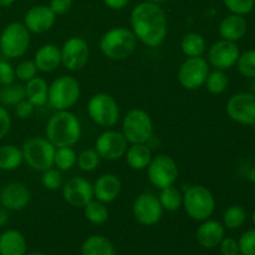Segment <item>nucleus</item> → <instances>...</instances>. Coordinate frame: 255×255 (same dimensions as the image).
I'll return each mask as SVG.
<instances>
[{"label":"nucleus","mask_w":255,"mask_h":255,"mask_svg":"<svg viewBox=\"0 0 255 255\" xmlns=\"http://www.w3.org/2000/svg\"><path fill=\"white\" fill-rule=\"evenodd\" d=\"M132 31L137 40L148 47H157L166 40L168 21L164 10L158 4L139 2L131 11Z\"/></svg>","instance_id":"f257e3e1"},{"label":"nucleus","mask_w":255,"mask_h":255,"mask_svg":"<svg viewBox=\"0 0 255 255\" xmlns=\"http://www.w3.org/2000/svg\"><path fill=\"white\" fill-rule=\"evenodd\" d=\"M45 134L56 148L72 147L81 138V124L69 110L56 111L47 121Z\"/></svg>","instance_id":"f03ea898"},{"label":"nucleus","mask_w":255,"mask_h":255,"mask_svg":"<svg viewBox=\"0 0 255 255\" xmlns=\"http://www.w3.org/2000/svg\"><path fill=\"white\" fill-rule=\"evenodd\" d=\"M137 47V37L127 27H114L100 39V50L110 60L120 61L131 56Z\"/></svg>","instance_id":"7ed1b4c3"},{"label":"nucleus","mask_w":255,"mask_h":255,"mask_svg":"<svg viewBox=\"0 0 255 255\" xmlns=\"http://www.w3.org/2000/svg\"><path fill=\"white\" fill-rule=\"evenodd\" d=\"M22 157L27 166L37 172H45L54 166L56 147L46 137H31L22 144Z\"/></svg>","instance_id":"20e7f679"},{"label":"nucleus","mask_w":255,"mask_h":255,"mask_svg":"<svg viewBox=\"0 0 255 255\" xmlns=\"http://www.w3.org/2000/svg\"><path fill=\"white\" fill-rule=\"evenodd\" d=\"M183 207L187 216L197 222L209 219L216 208V199L207 187L197 184L184 192Z\"/></svg>","instance_id":"39448f33"},{"label":"nucleus","mask_w":255,"mask_h":255,"mask_svg":"<svg viewBox=\"0 0 255 255\" xmlns=\"http://www.w3.org/2000/svg\"><path fill=\"white\" fill-rule=\"evenodd\" d=\"M81 87L79 81L72 76H60L49 85L50 107L56 111H65L71 109L79 101Z\"/></svg>","instance_id":"423d86ee"},{"label":"nucleus","mask_w":255,"mask_h":255,"mask_svg":"<svg viewBox=\"0 0 255 255\" xmlns=\"http://www.w3.org/2000/svg\"><path fill=\"white\" fill-rule=\"evenodd\" d=\"M30 46V31L24 22H10L0 34V51L6 59H17L26 54Z\"/></svg>","instance_id":"0eeeda50"},{"label":"nucleus","mask_w":255,"mask_h":255,"mask_svg":"<svg viewBox=\"0 0 255 255\" xmlns=\"http://www.w3.org/2000/svg\"><path fill=\"white\" fill-rule=\"evenodd\" d=\"M122 134L128 143H147L153 137V122L151 116L141 109H133L122 121Z\"/></svg>","instance_id":"6e6552de"},{"label":"nucleus","mask_w":255,"mask_h":255,"mask_svg":"<svg viewBox=\"0 0 255 255\" xmlns=\"http://www.w3.org/2000/svg\"><path fill=\"white\" fill-rule=\"evenodd\" d=\"M87 114L95 124L102 127H112L119 122L120 107L111 95L99 92L90 99Z\"/></svg>","instance_id":"1a4fd4ad"},{"label":"nucleus","mask_w":255,"mask_h":255,"mask_svg":"<svg viewBox=\"0 0 255 255\" xmlns=\"http://www.w3.org/2000/svg\"><path fill=\"white\" fill-rule=\"evenodd\" d=\"M147 176L156 188L163 189L176 183L178 178V167L168 154H157L156 157H152L147 167Z\"/></svg>","instance_id":"9d476101"},{"label":"nucleus","mask_w":255,"mask_h":255,"mask_svg":"<svg viewBox=\"0 0 255 255\" xmlns=\"http://www.w3.org/2000/svg\"><path fill=\"white\" fill-rule=\"evenodd\" d=\"M209 71V64L204 57H187L178 69V81L183 89L197 90L203 86Z\"/></svg>","instance_id":"9b49d317"},{"label":"nucleus","mask_w":255,"mask_h":255,"mask_svg":"<svg viewBox=\"0 0 255 255\" xmlns=\"http://www.w3.org/2000/svg\"><path fill=\"white\" fill-rule=\"evenodd\" d=\"M132 213L141 226L152 227L162 219L163 208L159 203L158 197L152 193H142L134 199Z\"/></svg>","instance_id":"f8f14e48"},{"label":"nucleus","mask_w":255,"mask_h":255,"mask_svg":"<svg viewBox=\"0 0 255 255\" xmlns=\"http://www.w3.org/2000/svg\"><path fill=\"white\" fill-rule=\"evenodd\" d=\"M61 51V64L70 71H79L86 66L90 56V47L86 40L72 36L64 42Z\"/></svg>","instance_id":"ddd939ff"},{"label":"nucleus","mask_w":255,"mask_h":255,"mask_svg":"<svg viewBox=\"0 0 255 255\" xmlns=\"http://www.w3.org/2000/svg\"><path fill=\"white\" fill-rule=\"evenodd\" d=\"M227 115L233 121L248 126H255V95L253 92H239L227 102Z\"/></svg>","instance_id":"4468645a"},{"label":"nucleus","mask_w":255,"mask_h":255,"mask_svg":"<svg viewBox=\"0 0 255 255\" xmlns=\"http://www.w3.org/2000/svg\"><path fill=\"white\" fill-rule=\"evenodd\" d=\"M127 143L128 142L126 141L122 132L107 129L97 137L95 149L101 158L107 161H117L126 153Z\"/></svg>","instance_id":"2eb2a0df"},{"label":"nucleus","mask_w":255,"mask_h":255,"mask_svg":"<svg viewBox=\"0 0 255 255\" xmlns=\"http://www.w3.org/2000/svg\"><path fill=\"white\" fill-rule=\"evenodd\" d=\"M62 197L71 207L84 208L94 199V187L84 177H72L62 187Z\"/></svg>","instance_id":"dca6fc26"},{"label":"nucleus","mask_w":255,"mask_h":255,"mask_svg":"<svg viewBox=\"0 0 255 255\" xmlns=\"http://www.w3.org/2000/svg\"><path fill=\"white\" fill-rule=\"evenodd\" d=\"M239 47L236 42L223 40L212 45L208 51V64L217 70H228L237 64L239 59Z\"/></svg>","instance_id":"f3484780"},{"label":"nucleus","mask_w":255,"mask_h":255,"mask_svg":"<svg viewBox=\"0 0 255 255\" xmlns=\"http://www.w3.org/2000/svg\"><path fill=\"white\" fill-rule=\"evenodd\" d=\"M29 188L21 182H10L0 191V204L7 211H21L30 202Z\"/></svg>","instance_id":"a211bd4d"},{"label":"nucleus","mask_w":255,"mask_h":255,"mask_svg":"<svg viewBox=\"0 0 255 255\" xmlns=\"http://www.w3.org/2000/svg\"><path fill=\"white\" fill-rule=\"evenodd\" d=\"M56 15L46 5H36L30 7L24 16V25L30 32L44 34L55 24Z\"/></svg>","instance_id":"6ab92c4d"},{"label":"nucleus","mask_w":255,"mask_h":255,"mask_svg":"<svg viewBox=\"0 0 255 255\" xmlns=\"http://www.w3.org/2000/svg\"><path fill=\"white\" fill-rule=\"evenodd\" d=\"M224 237H226V228L223 223L214 219H206L202 222L196 232L197 242L204 249L217 248Z\"/></svg>","instance_id":"aec40b11"},{"label":"nucleus","mask_w":255,"mask_h":255,"mask_svg":"<svg viewBox=\"0 0 255 255\" xmlns=\"http://www.w3.org/2000/svg\"><path fill=\"white\" fill-rule=\"evenodd\" d=\"M94 197L102 203H111L122 191V183L116 174L106 173L96 179L94 186Z\"/></svg>","instance_id":"412c9836"},{"label":"nucleus","mask_w":255,"mask_h":255,"mask_svg":"<svg viewBox=\"0 0 255 255\" xmlns=\"http://www.w3.org/2000/svg\"><path fill=\"white\" fill-rule=\"evenodd\" d=\"M248 24L242 15L229 14L219 24V35L223 40L237 42L247 34Z\"/></svg>","instance_id":"4be33fe9"},{"label":"nucleus","mask_w":255,"mask_h":255,"mask_svg":"<svg viewBox=\"0 0 255 255\" xmlns=\"http://www.w3.org/2000/svg\"><path fill=\"white\" fill-rule=\"evenodd\" d=\"M34 62L41 72H52L61 64V51L54 44L42 45L35 52Z\"/></svg>","instance_id":"5701e85b"},{"label":"nucleus","mask_w":255,"mask_h":255,"mask_svg":"<svg viewBox=\"0 0 255 255\" xmlns=\"http://www.w3.org/2000/svg\"><path fill=\"white\" fill-rule=\"evenodd\" d=\"M27 243L24 234L7 229L0 234V255H26Z\"/></svg>","instance_id":"b1692460"},{"label":"nucleus","mask_w":255,"mask_h":255,"mask_svg":"<svg viewBox=\"0 0 255 255\" xmlns=\"http://www.w3.org/2000/svg\"><path fill=\"white\" fill-rule=\"evenodd\" d=\"M26 100L34 107H42L47 104L49 97V85L42 77L35 76L25 85Z\"/></svg>","instance_id":"393cba45"},{"label":"nucleus","mask_w":255,"mask_h":255,"mask_svg":"<svg viewBox=\"0 0 255 255\" xmlns=\"http://www.w3.org/2000/svg\"><path fill=\"white\" fill-rule=\"evenodd\" d=\"M125 154H126L127 164L134 171L146 169L152 159V151L147 143L131 144Z\"/></svg>","instance_id":"a878e982"},{"label":"nucleus","mask_w":255,"mask_h":255,"mask_svg":"<svg viewBox=\"0 0 255 255\" xmlns=\"http://www.w3.org/2000/svg\"><path fill=\"white\" fill-rule=\"evenodd\" d=\"M81 255H116V249L109 238L95 234L82 243Z\"/></svg>","instance_id":"bb28decb"},{"label":"nucleus","mask_w":255,"mask_h":255,"mask_svg":"<svg viewBox=\"0 0 255 255\" xmlns=\"http://www.w3.org/2000/svg\"><path fill=\"white\" fill-rule=\"evenodd\" d=\"M24 157L21 148L15 144L0 146V169L5 172L15 171L21 166Z\"/></svg>","instance_id":"cd10ccee"},{"label":"nucleus","mask_w":255,"mask_h":255,"mask_svg":"<svg viewBox=\"0 0 255 255\" xmlns=\"http://www.w3.org/2000/svg\"><path fill=\"white\" fill-rule=\"evenodd\" d=\"M206 40L201 34L197 32H189V34L184 35L181 42L182 52L186 55L187 57H198L202 56L206 51Z\"/></svg>","instance_id":"c85d7f7f"},{"label":"nucleus","mask_w":255,"mask_h":255,"mask_svg":"<svg viewBox=\"0 0 255 255\" xmlns=\"http://www.w3.org/2000/svg\"><path fill=\"white\" fill-rule=\"evenodd\" d=\"M26 99L25 86L21 84H12L1 86L0 89V104L5 107H14L20 101Z\"/></svg>","instance_id":"c756f323"},{"label":"nucleus","mask_w":255,"mask_h":255,"mask_svg":"<svg viewBox=\"0 0 255 255\" xmlns=\"http://www.w3.org/2000/svg\"><path fill=\"white\" fill-rule=\"evenodd\" d=\"M84 214L87 221L95 226H102L109 219V209L106 203H102L97 199L96 201L92 199L84 207Z\"/></svg>","instance_id":"7c9ffc66"},{"label":"nucleus","mask_w":255,"mask_h":255,"mask_svg":"<svg viewBox=\"0 0 255 255\" xmlns=\"http://www.w3.org/2000/svg\"><path fill=\"white\" fill-rule=\"evenodd\" d=\"M158 199L163 211L167 212L178 211L182 207V204H183V196H182L181 192L173 186H169L161 189Z\"/></svg>","instance_id":"2f4dec72"},{"label":"nucleus","mask_w":255,"mask_h":255,"mask_svg":"<svg viewBox=\"0 0 255 255\" xmlns=\"http://www.w3.org/2000/svg\"><path fill=\"white\" fill-rule=\"evenodd\" d=\"M247 211L241 206H231L223 214V226L226 229L236 231L244 226L247 222Z\"/></svg>","instance_id":"473e14b6"},{"label":"nucleus","mask_w":255,"mask_h":255,"mask_svg":"<svg viewBox=\"0 0 255 255\" xmlns=\"http://www.w3.org/2000/svg\"><path fill=\"white\" fill-rule=\"evenodd\" d=\"M204 85H206L207 91L211 92L212 95H221L228 87L229 79L223 70L214 69L213 71H209Z\"/></svg>","instance_id":"72a5a7b5"},{"label":"nucleus","mask_w":255,"mask_h":255,"mask_svg":"<svg viewBox=\"0 0 255 255\" xmlns=\"http://www.w3.org/2000/svg\"><path fill=\"white\" fill-rule=\"evenodd\" d=\"M76 152L71 147H60L55 151L54 164L60 171H70L76 164Z\"/></svg>","instance_id":"f704fd0d"},{"label":"nucleus","mask_w":255,"mask_h":255,"mask_svg":"<svg viewBox=\"0 0 255 255\" xmlns=\"http://www.w3.org/2000/svg\"><path fill=\"white\" fill-rule=\"evenodd\" d=\"M101 161V157L97 153V151L95 148H86L84 151H81L77 156V166L81 171L84 172H92L97 168V166L100 164Z\"/></svg>","instance_id":"c9c22d12"},{"label":"nucleus","mask_w":255,"mask_h":255,"mask_svg":"<svg viewBox=\"0 0 255 255\" xmlns=\"http://www.w3.org/2000/svg\"><path fill=\"white\" fill-rule=\"evenodd\" d=\"M238 71L248 79H255V49L248 50L239 55V59L237 61Z\"/></svg>","instance_id":"e433bc0d"},{"label":"nucleus","mask_w":255,"mask_h":255,"mask_svg":"<svg viewBox=\"0 0 255 255\" xmlns=\"http://www.w3.org/2000/svg\"><path fill=\"white\" fill-rule=\"evenodd\" d=\"M37 71H39V70H37L34 60H24V61L19 62L17 66L15 67V76H16L20 81L27 82L36 76Z\"/></svg>","instance_id":"4c0bfd02"},{"label":"nucleus","mask_w":255,"mask_h":255,"mask_svg":"<svg viewBox=\"0 0 255 255\" xmlns=\"http://www.w3.org/2000/svg\"><path fill=\"white\" fill-rule=\"evenodd\" d=\"M223 2L232 14L242 16L253 11L255 6V0H223Z\"/></svg>","instance_id":"58836bf2"},{"label":"nucleus","mask_w":255,"mask_h":255,"mask_svg":"<svg viewBox=\"0 0 255 255\" xmlns=\"http://www.w3.org/2000/svg\"><path fill=\"white\" fill-rule=\"evenodd\" d=\"M41 183L49 191H56V189H59L62 184V176L60 169L50 168L47 171L42 172Z\"/></svg>","instance_id":"ea45409f"},{"label":"nucleus","mask_w":255,"mask_h":255,"mask_svg":"<svg viewBox=\"0 0 255 255\" xmlns=\"http://www.w3.org/2000/svg\"><path fill=\"white\" fill-rule=\"evenodd\" d=\"M239 254L255 255V228L244 232L238 241Z\"/></svg>","instance_id":"a19ab883"},{"label":"nucleus","mask_w":255,"mask_h":255,"mask_svg":"<svg viewBox=\"0 0 255 255\" xmlns=\"http://www.w3.org/2000/svg\"><path fill=\"white\" fill-rule=\"evenodd\" d=\"M15 69L7 60L0 59V86H6L15 81Z\"/></svg>","instance_id":"79ce46f5"},{"label":"nucleus","mask_w":255,"mask_h":255,"mask_svg":"<svg viewBox=\"0 0 255 255\" xmlns=\"http://www.w3.org/2000/svg\"><path fill=\"white\" fill-rule=\"evenodd\" d=\"M219 251L222 255H238L239 254V246L238 241L231 237H224L223 241L219 244Z\"/></svg>","instance_id":"37998d69"},{"label":"nucleus","mask_w":255,"mask_h":255,"mask_svg":"<svg viewBox=\"0 0 255 255\" xmlns=\"http://www.w3.org/2000/svg\"><path fill=\"white\" fill-rule=\"evenodd\" d=\"M11 128V117L4 106H0V141L6 137Z\"/></svg>","instance_id":"c03bdc74"},{"label":"nucleus","mask_w":255,"mask_h":255,"mask_svg":"<svg viewBox=\"0 0 255 255\" xmlns=\"http://www.w3.org/2000/svg\"><path fill=\"white\" fill-rule=\"evenodd\" d=\"M14 112H15V116L20 120H26L29 119L30 116L32 115L34 112V106L32 104H30L26 99L20 101L19 104L15 105L14 106Z\"/></svg>","instance_id":"a18cd8bd"},{"label":"nucleus","mask_w":255,"mask_h":255,"mask_svg":"<svg viewBox=\"0 0 255 255\" xmlns=\"http://www.w3.org/2000/svg\"><path fill=\"white\" fill-rule=\"evenodd\" d=\"M72 6V0H51L49 7L55 15H64L70 11Z\"/></svg>","instance_id":"49530a36"},{"label":"nucleus","mask_w":255,"mask_h":255,"mask_svg":"<svg viewBox=\"0 0 255 255\" xmlns=\"http://www.w3.org/2000/svg\"><path fill=\"white\" fill-rule=\"evenodd\" d=\"M105 5L112 10H121L129 2V0H104Z\"/></svg>","instance_id":"de8ad7c7"},{"label":"nucleus","mask_w":255,"mask_h":255,"mask_svg":"<svg viewBox=\"0 0 255 255\" xmlns=\"http://www.w3.org/2000/svg\"><path fill=\"white\" fill-rule=\"evenodd\" d=\"M7 221H9V213H7V209L5 208L0 209V228L4 227L5 224L7 223Z\"/></svg>","instance_id":"09e8293b"},{"label":"nucleus","mask_w":255,"mask_h":255,"mask_svg":"<svg viewBox=\"0 0 255 255\" xmlns=\"http://www.w3.org/2000/svg\"><path fill=\"white\" fill-rule=\"evenodd\" d=\"M15 0H0V7H7L14 4Z\"/></svg>","instance_id":"8fccbe9b"},{"label":"nucleus","mask_w":255,"mask_h":255,"mask_svg":"<svg viewBox=\"0 0 255 255\" xmlns=\"http://www.w3.org/2000/svg\"><path fill=\"white\" fill-rule=\"evenodd\" d=\"M248 178H249V181L252 182V183L255 184V166L253 167V168L251 169V171H249Z\"/></svg>","instance_id":"3c124183"},{"label":"nucleus","mask_w":255,"mask_h":255,"mask_svg":"<svg viewBox=\"0 0 255 255\" xmlns=\"http://www.w3.org/2000/svg\"><path fill=\"white\" fill-rule=\"evenodd\" d=\"M147 1H149V2H154V4H162V2H164V1H167V0H147Z\"/></svg>","instance_id":"603ef678"},{"label":"nucleus","mask_w":255,"mask_h":255,"mask_svg":"<svg viewBox=\"0 0 255 255\" xmlns=\"http://www.w3.org/2000/svg\"><path fill=\"white\" fill-rule=\"evenodd\" d=\"M26 255H46V254L41 253V252H31V253H29V254H26Z\"/></svg>","instance_id":"864d4df0"},{"label":"nucleus","mask_w":255,"mask_h":255,"mask_svg":"<svg viewBox=\"0 0 255 255\" xmlns=\"http://www.w3.org/2000/svg\"><path fill=\"white\" fill-rule=\"evenodd\" d=\"M251 89H252V91H253V94L255 95V79H253V82H252V85H251Z\"/></svg>","instance_id":"5fc2aeb1"},{"label":"nucleus","mask_w":255,"mask_h":255,"mask_svg":"<svg viewBox=\"0 0 255 255\" xmlns=\"http://www.w3.org/2000/svg\"><path fill=\"white\" fill-rule=\"evenodd\" d=\"M252 221H253V224H254V227H255V211L253 212V216H252Z\"/></svg>","instance_id":"6e6d98bb"},{"label":"nucleus","mask_w":255,"mask_h":255,"mask_svg":"<svg viewBox=\"0 0 255 255\" xmlns=\"http://www.w3.org/2000/svg\"><path fill=\"white\" fill-rule=\"evenodd\" d=\"M1 57H2V56H1V51H0V59H1Z\"/></svg>","instance_id":"4d7b16f0"},{"label":"nucleus","mask_w":255,"mask_h":255,"mask_svg":"<svg viewBox=\"0 0 255 255\" xmlns=\"http://www.w3.org/2000/svg\"><path fill=\"white\" fill-rule=\"evenodd\" d=\"M1 172H2V171H1V169H0V174H1Z\"/></svg>","instance_id":"13d9d810"},{"label":"nucleus","mask_w":255,"mask_h":255,"mask_svg":"<svg viewBox=\"0 0 255 255\" xmlns=\"http://www.w3.org/2000/svg\"><path fill=\"white\" fill-rule=\"evenodd\" d=\"M238 255H241V254H238Z\"/></svg>","instance_id":"bf43d9fd"}]
</instances>
